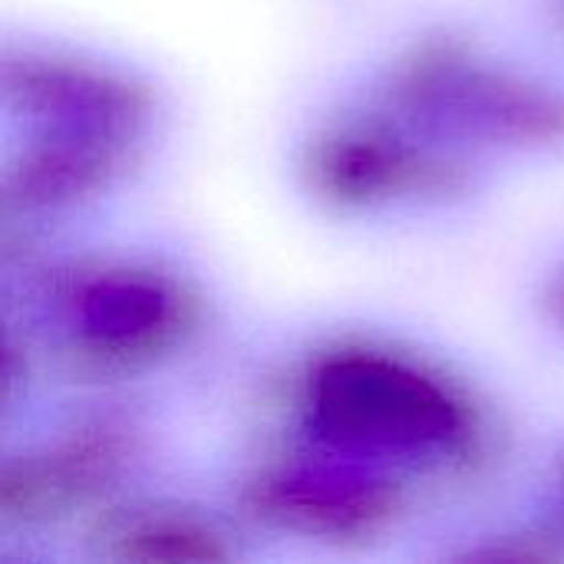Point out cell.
<instances>
[{
  "mask_svg": "<svg viewBox=\"0 0 564 564\" xmlns=\"http://www.w3.org/2000/svg\"><path fill=\"white\" fill-rule=\"evenodd\" d=\"M304 426L340 459L456 463L479 443V410L436 367L377 344L317 354L301 383Z\"/></svg>",
  "mask_w": 564,
  "mask_h": 564,
  "instance_id": "6da1fadb",
  "label": "cell"
},
{
  "mask_svg": "<svg viewBox=\"0 0 564 564\" xmlns=\"http://www.w3.org/2000/svg\"><path fill=\"white\" fill-rule=\"evenodd\" d=\"M393 106L423 135L506 149L564 142V93L479 59L466 43L430 40L390 79Z\"/></svg>",
  "mask_w": 564,
  "mask_h": 564,
  "instance_id": "7a4b0ae2",
  "label": "cell"
},
{
  "mask_svg": "<svg viewBox=\"0 0 564 564\" xmlns=\"http://www.w3.org/2000/svg\"><path fill=\"white\" fill-rule=\"evenodd\" d=\"M307 188L340 212L433 205L466 188V165L430 135L390 122H334L301 159Z\"/></svg>",
  "mask_w": 564,
  "mask_h": 564,
  "instance_id": "3957f363",
  "label": "cell"
},
{
  "mask_svg": "<svg viewBox=\"0 0 564 564\" xmlns=\"http://www.w3.org/2000/svg\"><path fill=\"white\" fill-rule=\"evenodd\" d=\"M192 327L185 288L145 264H109L66 297V330L86 357L135 367L169 354Z\"/></svg>",
  "mask_w": 564,
  "mask_h": 564,
  "instance_id": "277c9868",
  "label": "cell"
},
{
  "mask_svg": "<svg viewBox=\"0 0 564 564\" xmlns=\"http://www.w3.org/2000/svg\"><path fill=\"white\" fill-rule=\"evenodd\" d=\"M254 512L271 525L317 542L383 535L403 512V486L357 463H291L258 479Z\"/></svg>",
  "mask_w": 564,
  "mask_h": 564,
  "instance_id": "5b68a950",
  "label": "cell"
},
{
  "mask_svg": "<svg viewBox=\"0 0 564 564\" xmlns=\"http://www.w3.org/2000/svg\"><path fill=\"white\" fill-rule=\"evenodd\" d=\"M0 109L33 126H89L135 135L152 99L116 66L63 53L0 50Z\"/></svg>",
  "mask_w": 564,
  "mask_h": 564,
  "instance_id": "8992f818",
  "label": "cell"
},
{
  "mask_svg": "<svg viewBox=\"0 0 564 564\" xmlns=\"http://www.w3.org/2000/svg\"><path fill=\"white\" fill-rule=\"evenodd\" d=\"M129 132L89 126H36L0 165V202L23 212L79 205L116 182L129 155Z\"/></svg>",
  "mask_w": 564,
  "mask_h": 564,
  "instance_id": "52a82bcc",
  "label": "cell"
},
{
  "mask_svg": "<svg viewBox=\"0 0 564 564\" xmlns=\"http://www.w3.org/2000/svg\"><path fill=\"white\" fill-rule=\"evenodd\" d=\"M116 446L106 440H73L43 453H20L0 459V522L50 519L79 506L109 479Z\"/></svg>",
  "mask_w": 564,
  "mask_h": 564,
  "instance_id": "ba28073f",
  "label": "cell"
},
{
  "mask_svg": "<svg viewBox=\"0 0 564 564\" xmlns=\"http://www.w3.org/2000/svg\"><path fill=\"white\" fill-rule=\"evenodd\" d=\"M109 542L129 562H221L231 555L218 525L182 509L129 512L112 525Z\"/></svg>",
  "mask_w": 564,
  "mask_h": 564,
  "instance_id": "9c48e42d",
  "label": "cell"
},
{
  "mask_svg": "<svg viewBox=\"0 0 564 564\" xmlns=\"http://www.w3.org/2000/svg\"><path fill=\"white\" fill-rule=\"evenodd\" d=\"M542 307H545V317H549L555 327H562L564 330V264L552 274V281L545 284Z\"/></svg>",
  "mask_w": 564,
  "mask_h": 564,
  "instance_id": "30bf717a",
  "label": "cell"
},
{
  "mask_svg": "<svg viewBox=\"0 0 564 564\" xmlns=\"http://www.w3.org/2000/svg\"><path fill=\"white\" fill-rule=\"evenodd\" d=\"M7 383V350H3V340H0V390Z\"/></svg>",
  "mask_w": 564,
  "mask_h": 564,
  "instance_id": "8fae6325",
  "label": "cell"
}]
</instances>
